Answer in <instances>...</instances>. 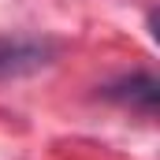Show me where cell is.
Masks as SVG:
<instances>
[{"mask_svg": "<svg viewBox=\"0 0 160 160\" xmlns=\"http://www.w3.org/2000/svg\"><path fill=\"white\" fill-rule=\"evenodd\" d=\"M101 97L153 119V116H157V104H160V82L153 78L149 71H134V75H123V78L101 86Z\"/></svg>", "mask_w": 160, "mask_h": 160, "instance_id": "obj_2", "label": "cell"}, {"mask_svg": "<svg viewBox=\"0 0 160 160\" xmlns=\"http://www.w3.org/2000/svg\"><path fill=\"white\" fill-rule=\"evenodd\" d=\"M60 56V45L48 38H11L0 34V82L26 78L41 67H48Z\"/></svg>", "mask_w": 160, "mask_h": 160, "instance_id": "obj_1", "label": "cell"}]
</instances>
